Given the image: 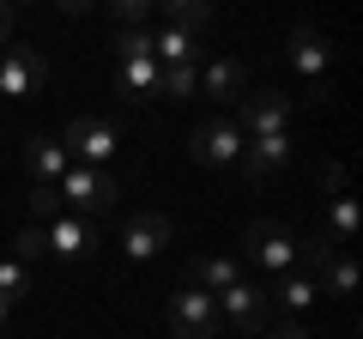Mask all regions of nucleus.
I'll return each mask as SVG.
<instances>
[{
  "mask_svg": "<svg viewBox=\"0 0 363 339\" xmlns=\"http://www.w3.org/2000/svg\"><path fill=\"white\" fill-rule=\"evenodd\" d=\"M242 243H248V261H255V267H267L272 279H279V273H297L303 243H297V230H291V224H279V218H255Z\"/></svg>",
  "mask_w": 363,
  "mask_h": 339,
  "instance_id": "f257e3e1",
  "label": "nucleus"
},
{
  "mask_svg": "<svg viewBox=\"0 0 363 339\" xmlns=\"http://www.w3.org/2000/svg\"><path fill=\"white\" fill-rule=\"evenodd\" d=\"M55 194L67 200V206H79V212H104V206H116L121 200V176L116 170H97V164H67L61 170V182H55Z\"/></svg>",
  "mask_w": 363,
  "mask_h": 339,
  "instance_id": "f03ea898",
  "label": "nucleus"
},
{
  "mask_svg": "<svg viewBox=\"0 0 363 339\" xmlns=\"http://www.w3.org/2000/svg\"><path fill=\"white\" fill-rule=\"evenodd\" d=\"M61 145H67L73 164H97V170H104L109 157L121 152V128H116V121H104V116H73V121H67V133H61Z\"/></svg>",
  "mask_w": 363,
  "mask_h": 339,
  "instance_id": "7ed1b4c3",
  "label": "nucleus"
},
{
  "mask_svg": "<svg viewBox=\"0 0 363 339\" xmlns=\"http://www.w3.org/2000/svg\"><path fill=\"white\" fill-rule=\"evenodd\" d=\"M218 297V321H230L236 333H267V315H272V297H267V285H248V279H236V285H224V291H212Z\"/></svg>",
  "mask_w": 363,
  "mask_h": 339,
  "instance_id": "20e7f679",
  "label": "nucleus"
},
{
  "mask_svg": "<svg viewBox=\"0 0 363 339\" xmlns=\"http://www.w3.org/2000/svg\"><path fill=\"white\" fill-rule=\"evenodd\" d=\"M169 327H176L182 339H218L224 321H218V297L200 285H182L176 297H169Z\"/></svg>",
  "mask_w": 363,
  "mask_h": 339,
  "instance_id": "39448f33",
  "label": "nucleus"
},
{
  "mask_svg": "<svg viewBox=\"0 0 363 339\" xmlns=\"http://www.w3.org/2000/svg\"><path fill=\"white\" fill-rule=\"evenodd\" d=\"M291 109H297V97H285V91H242V104H236L230 121L248 133V140H260V133H285Z\"/></svg>",
  "mask_w": 363,
  "mask_h": 339,
  "instance_id": "423d86ee",
  "label": "nucleus"
},
{
  "mask_svg": "<svg viewBox=\"0 0 363 339\" xmlns=\"http://www.w3.org/2000/svg\"><path fill=\"white\" fill-rule=\"evenodd\" d=\"M242 145H248V133L236 128L230 116H212L206 128L194 133V157H200V164H212V170H230L236 157H242Z\"/></svg>",
  "mask_w": 363,
  "mask_h": 339,
  "instance_id": "0eeeda50",
  "label": "nucleus"
},
{
  "mask_svg": "<svg viewBox=\"0 0 363 339\" xmlns=\"http://www.w3.org/2000/svg\"><path fill=\"white\" fill-rule=\"evenodd\" d=\"M285 55H291V67H297L303 79H309V97H321V79H327V61H333V49H327V37L315 25H297L285 37Z\"/></svg>",
  "mask_w": 363,
  "mask_h": 339,
  "instance_id": "6e6552de",
  "label": "nucleus"
},
{
  "mask_svg": "<svg viewBox=\"0 0 363 339\" xmlns=\"http://www.w3.org/2000/svg\"><path fill=\"white\" fill-rule=\"evenodd\" d=\"M43 236H49V255H55V261H91V255H97V224L79 218V212L49 218V224H43Z\"/></svg>",
  "mask_w": 363,
  "mask_h": 339,
  "instance_id": "1a4fd4ad",
  "label": "nucleus"
},
{
  "mask_svg": "<svg viewBox=\"0 0 363 339\" xmlns=\"http://www.w3.org/2000/svg\"><path fill=\"white\" fill-rule=\"evenodd\" d=\"M169 243H176V224H169L164 212H140V218H128V230H121V255H128V261H152Z\"/></svg>",
  "mask_w": 363,
  "mask_h": 339,
  "instance_id": "9d476101",
  "label": "nucleus"
},
{
  "mask_svg": "<svg viewBox=\"0 0 363 339\" xmlns=\"http://www.w3.org/2000/svg\"><path fill=\"white\" fill-rule=\"evenodd\" d=\"M49 79V61L37 49H0V97H30Z\"/></svg>",
  "mask_w": 363,
  "mask_h": 339,
  "instance_id": "9b49d317",
  "label": "nucleus"
},
{
  "mask_svg": "<svg viewBox=\"0 0 363 339\" xmlns=\"http://www.w3.org/2000/svg\"><path fill=\"white\" fill-rule=\"evenodd\" d=\"M291 164V133H260V140L242 145V157H236V170H242V182H267L272 170H285Z\"/></svg>",
  "mask_w": 363,
  "mask_h": 339,
  "instance_id": "f8f14e48",
  "label": "nucleus"
},
{
  "mask_svg": "<svg viewBox=\"0 0 363 339\" xmlns=\"http://www.w3.org/2000/svg\"><path fill=\"white\" fill-rule=\"evenodd\" d=\"M242 91H248L242 61H230V55H212L206 73H200V97H212V104H242Z\"/></svg>",
  "mask_w": 363,
  "mask_h": 339,
  "instance_id": "ddd939ff",
  "label": "nucleus"
},
{
  "mask_svg": "<svg viewBox=\"0 0 363 339\" xmlns=\"http://www.w3.org/2000/svg\"><path fill=\"white\" fill-rule=\"evenodd\" d=\"M67 164H73V157H67L61 140H49V133L25 140V170L37 176V182H61V170H67Z\"/></svg>",
  "mask_w": 363,
  "mask_h": 339,
  "instance_id": "4468645a",
  "label": "nucleus"
},
{
  "mask_svg": "<svg viewBox=\"0 0 363 339\" xmlns=\"http://www.w3.org/2000/svg\"><path fill=\"white\" fill-rule=\"evenodd\" d=\"M152 61H157V67L200 61V37H194V30H182V25H164V30L152 37Z\"/></svg>",
  "mask_w": 363,
  "mask_h": 339,
  "instance_id": "2eb2a0df",
  "label": "nucleus"
},
{
  "mask_svg": "<svg viewBox=\"0 0 363 339\" xmlns=\"http://www.w3.org/2000/svg\"><path fill=\"white\" fill-rule=\"evenodd\" d=\"M315 291H321V285H315L309 273H279V279H272V285H267V297L279 303V309H285V315H303V309H309V303H315Z\"/></svg>",
  "mask_w": 363,
  "mask_h": 339,
  "instance_id": "dca6fc26",
  "label": "nucleus"
},
{
  "mask_svg": "<svg viewBox=\"0 0 363 339\" xmlns=\"http://www.w3.org/2000/svg\"><path fill=\"white\" fill-rule=\"evenodd\" d=\"M315 285H327L333 297H351V291H357V261H351L345 248H327L321 267H315Z\"/></svg>",
  "mask_w": 363,
  "mask_h": 339,
  "instance_id": "f3484780",
  "label": "nucleus"
},
{
  "mask_svg": "<svg viewBox=\"0 0 363 339\" xmlns=\"http://www.w3.org/2000/svg\"><path fill=\"white\" fill-rule=\"evenodd\" d=\"M116 91L121 97H157V61L152 55H128L116 73Z\"/></svg>",
  "mask_w": 363,
  "mask_h": 339,
  "instance_id": "a211bd4d",
  "label": "nucleus"
},
{
  "mask_svg": "<svg viewBox=\"0 0 363 339\" xmlns=\"http://www.w3.org/2000/svg\"><path fill=\"white\" fill-rule=\"evenodd\" d=\"M242 279V261L236 255H200L194 261V285L200 291H224V285H236Z\"/></svg>",
  "mask_w": 363,
  "mask_h": 339,
  "instance_id": "6ab92c4d",
  "label": "nucleus"
},
{
  "mask_svg": "<svg viewBox=\"0 0 363 339\" xmlns=\"http://www.w3.org/2000/svg\"><path fill=\"white\" fill-rule=\"evenodd\" d=\"M327 243H357V200H351V194H333V200H327Z\"/></svg>",
  "mask_w": 363,
  "mask_h": 339,
  "instance_id": "aec40b11",
  "label": "nucleus"
},
{
  "mask_svg": "<svg viewBox=\"0 0 363 339\" xmlns=\"http://www.w3.org/2000/svg\"><path fill=\"white\" fill-rule=\"evenodd\" d=\"M194 91H200V73H194V61L157 67V97H194Z\"/></svg>",
  "mask_w": 363,
  "mask_h": 339,
  "instance_id": "412c9836",
  "label": "nucleus"
},
{
  "mask_svg": "<svg viewBox=\"0 0 363 339\" xmlns=\"http://www.w3.org/2000/svg\"><path fill=\"white\" fill-rule=\"evenodd\" d=\"M157 6H164V13H169V25L194 30V37H200V30H206V25H212V6H206V0H157Z\"/></svg>",
  "mask_w": 363,
  "mask_h": 339,
  "instance_id": "4be33fe9",
  "label": "nucleus"
},
{
  "mask_svg": "<svg viewBox=\"0 0 363 339\" xmlns=\"http://www.w3.org/2000/svg\"><path fill=\"white\" fill-rule=\"evenodd\" d=\"M43 255H49V236H43V224H25V230L13 236V261H43Z\"/></svg>",
  "mask_w": 363,
  "mask_h": 339,
  "instance_id": "5701e85b",
  "label": "nucleus"
},
{
  "mask_svg": "<svg viewBox=\"0 0 363 339\" xmlns=\"http://www.w3.org/2000/svg\"><path fill=\"white\" fill-rule=\"evenodd\" d=\"M25 291H30V267H25V261H0V297L18 303Z\"/></svg>",
  "mask_w": 363,
  "mask_h": 339,
  "instance_id": "b1692460",
  "label": "nucleus"
},
{
  "mask_svg": "<svg viewBox=\"0 0 363 339\" xmlns=\"http://www.w3.org/2000/svg\"><path fill=\"white\" fill-rule=\"evenodd\" d=\"M116 55H121V61H128V55H152L145 25H121V30H116Z\"/></svg>",
  "mask_w": 363,
  "mask_h": 339,
  "instance_id": "393cba45",
  "label": "nucleus"
},
{
  "mask_svg": "<svg viewBox=\"0 0 363 339\" xmlns=\"http://www.w3.org/2000/svg\"><path fill=\"white\" fill-rule=\"evenodd\" d=\"M49 218H61V194L55 188H37L30 194V224H49Z\"/></svg>",
  "mask_w": 363,
  "mask_h": 339,
  "instance_id": "a878e982",
  "label": "nucleus"
},
{
  "mask_svg": "<svg viewBox=\"0 0 363 339\" xmlns=\"http://www.w3.org/2000/svg\"><path fill=\"white\" fill-rule=\"evenodd\" d=\"M109 6H116V18H121V25H145V13H152L157 0H109Z\"/></svg>",
  "mask_w": 363,
  "mask_h": 339,
  "instance_id": "bb28decb",
  "label": "nucleus"
},
{
  "mask_svg": "<svg viewBox=\"0 0 363 339\" xmlns=\"http://www.w3.org/2000/svg\"><path fill=\"white\" fill-rule=\"evenodd\" d=\"M321 182L327 194H345V164H321Z\"/></svg>",
  "mask_w": 363,
  "mask_h": 339,
  "instance_id": "cd10ccee",
  "label": "nucleus"
},
{
  "mask_svg": "<svg viewBox=\"0 0 363 339\" xmlns=\"http://www.w3.org/2000/svg\"><path fill=\"white\" fill-rule=\"evenodd\" d=\"M267 339H309V327H303L297 321V315H291V321H279V327H272V333Z\"/></svg>",
  "mask_w": 363,
  "mask_h": 339,
  "instance_id": "c85d7f7f",
  "label": "nucleus"
},
{
  "mask_svg": "<svg viewBox=\"0 0 363 339\" xmlns=\"http://www.w3.org/2000/svg\"><path fill=\"white\" fill-rule=\"evenodd\" d=\"M6 37H13V6L0 0V49H6Z\"/></svg>",
  "mask_w": 363,
  "mask_h": 339,
  "instance_id": "c756f323",
  "label": "nucleus"
},
{
  "mask_svg": "<svg viewBox=\"0 0 363 339\" xmlns=\"http://www.w3.org/2000/svg\"><path fill=\"white\" fill-rule=\"evenodd\" d=\"M55 6H61V13H91L97 0H55Z\"/></svg>",
  "mask_w": 363,
  "mask_h": 339,
  "instance_id": "7c9ffc66",
  "label": "nucleus"
},
{
  "mask_svg": "<svg viewBox=\"0 0 363 339\" xmlns=\"http://www.w3.org/2000/svg\"><path fill=\"white\" fill-rule=\"evenodd\" d=\"M6 321H13V303H6V297H0V333H6Z\"/></svg>",
  "mask_w": 363,
  "mask_h": 339,
  "instance_id": "2f4dec72",
  "label": "nucleus"
},
{
  "mask_svg": "<svg viewBox=\"0 0 363 339\" xmlns=\"http://www.w3.org/2000/svg\"><path fill=\"white\" fill-rule=\"evenodd\" d=\"M6 6H13V0H6Z\"/></svg>",
  "mask_w": 363,
  "mask_h": 339,
  "instance_id": "473e14b6",
  "label": "nucleus"
},
{
  "mask_svg": "<svg viewBox=\"0 0 363 339\" xmlns=\"http://www.w3.org/2000/svg\"><path fill=\"white\" fill-rule=\"evenodd\" d=\"M0 339H6V333H0Z\"/></svg>",
  "mask_w": 363,
  "mask_h": 339,
  "instance_id": "72a5a7b5",
  "label": "nucleus"
}]
</instances>
